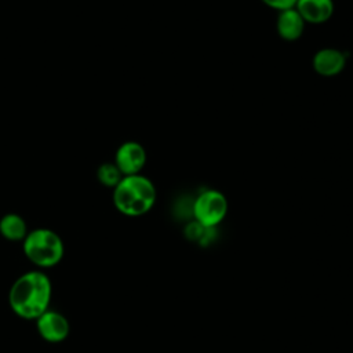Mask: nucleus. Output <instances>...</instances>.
I'll return each mask as SVG.
<instances>
[{"label":"nucleus","instance_id":"nucleus-8","mask_svg":"<svg viewBox=\"0 0 353 353\" xmlns=\"http://www.w3.org/2000/svg\"><path fill=\"white\" fill-rule=\"evenodd\" d=\"M305 22L323 23L334 14L332 0H298L294 7Z\"/></svg>","mask_w":353,"mask_h":353},{"label":"nucleus","instance_id":"nucleus-4","mask_svg":"<svg viewBox=\"0 0 353 353\" xmlns=\"http://www.w3.org/2000/svg\"><path fill=\"white\" fill-rule=\"evenodd\" d=\"M228 199L225 194L215 189L201 192L193 201L192 214L194 221L204 228L218 226L228 214Z\"/></svg>","mask_w":353,"mask_h":353},{"label":"nucleus","instance_id":"nucleus-5","mask_svg":"<svg viewBox=\"0 0 353 353\" xmlns=\"http://www.w3.org/2000/svg\"><path fill=\"white\" fill-rule=\"evenodd\" d=\"M36 330L39 335L50 342V343H58L68 338L70 325L68 319L57 312V310H46L41 316H39L36 320Z\"/></svg>","mask_w":353,"mask_h":353},{"label":"nucleus","instance_id":"nucleus-11","mask_svg":"<svg viewBox=\"0 0 353 353\" xmlns=\"http://www.w3.org/2000/svg\"><path fill=\"white\" fill-rule=\"evenodd\" d=\"M124 175L120 172L117 165L114 163H103L99 165L97 171L98 181L108 188H114Z\"/></svg>","mask_w":353,"mask_h":353},{"label":"nucleus","instance_id":"nucleus-7","mask_svg":"<svg viewBox=\"0 0 353 353\" xmlns=\"http://www.w3.org/2000/svg\"><path fill=\"white\" fill-rule=\"evenodd\" d=\"M346 65V55L336 48H321L313 57V69L324 77L339 74Z\"/></svg>","mask_w":353,"mask_h":353},{"label":"nucleus","instance_id":"nucleus-9","mask_svg":"<svg viewBox=\"0 0 353 353\" xmlns=\"http://www.w3.org/2000/svg\"><path fill=\"white\" fill-rule=\"evenodd\" d=\"M305 23L306 22L301 17V14L295 8H290L280 11L276 21V29L283 40L295 41L303 34Z\"/></svg>","mask_w":353,"mask_h":353},{"label":"nucleus","instance_id":"nucleus-12","mask_svg":"<svg viewBox=\"0 0 353 353\" xmlns=\"http://www.w3.org/2000/svg\"><path fill=\"white\" fill-rule=\"evenodd\" d=\"M205 230H207V228H204V226H201L199 222L193 221V222H190V223L185 228V236H186V239L190 240V241H199V243H200V240L203 239Z\"/></svg>","mask_w":353,"mask_h":353},{"label":"nucleus","instance_id":"nucleus-10","mask_svg":"<svg viewBox=\"0 0 353 353\" xmlns=\"http://www.w3.org/2000/svg\"><path fill=\"white\" fill-rule=\"evenodd\" d=\"M25 219L15 214L8 212L0 218V234L8 241H22L28 234Z\"/></svg>","mask_w":353,"mask_h":353},{"label":"nucleus","instance_id":"nucleus-3","mask_svg":"<svg viewBox=\"0 0 353 353\" xmlns=\"http://www.w3.org/2000/svg\"><path fill=\"white\" fill-rule=\"evenodd\" d=\"M22 250L29 262L40 270L57 266L65 254L62 239L48 228H36L28 232L22 240Z\"/></svg>","mask_w":353,"mask_h":353},{"label":"nucleus","instance_id":"nucleus-1","mask_svg":"<svg viewBox=\"0 0 353 353\" xmlns=\"http://www.w3.org/2000/svg\"><path fill=\"white\" fill-rule=\"evenodd\" d=\"M52 284L48 276L40 270L22 273L8 291L11 310L23 320H36L50 309Z\"/></svg>","mask_w":353,"mask_h":353},{"label":"nucleus","instance_id":"nucleus-2","mask_svg":"<svg viewBox=\"0 0 353 353\" xmlns=\"http://www.w3.org/2000/svg\"><path fill=\"white\" fill-rule=\"evenodd\" d=\"M156 203L153 182L141 175H125L113 188V204L119 212L127 216H141L149 212Z\"/></svg>","mask_w":353,"mask_h":353},{"label":"nucleus","instance_id":"nucleus-13","mask_svg":"<svg viewBox=\"0 0 353 353\" xmlns=\"http://www.w3.org/2000/svg\"><path fill=\"white\" fill-rule=\"evenodd\" d=\"M262 1L270 8H274L277 11H284V10L294 8L298 0H262Z\"/></svg>","mask_w":353,"mask_h":353},{"label":"nucleus","instance_id":"nucleus-6","mask_svg":"<svg viewBox=\"0 0 353 353\" xmlns=\"http://www.w3.org/2000/svg\"><path fill=\"white\" fill-rule=\"evenodd\" d=\"M145 163L146 150L141 143L135 141H127L121 143L116 150L114 164L124 176L141 174V170L145 167Z\"/></svg>","mask_w":353,"mask_h":353}]
</instances>
